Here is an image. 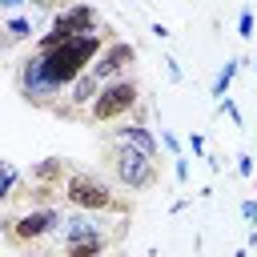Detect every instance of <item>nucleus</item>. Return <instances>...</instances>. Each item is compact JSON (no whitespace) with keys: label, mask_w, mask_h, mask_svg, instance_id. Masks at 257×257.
Listing matches in <instances>:
<instances>
[{"label":"nucleus","mask_w":257,"mask_h":257,"mask_svg":"<svg viewBox=\"0 0 257 257\" xmlns=\"http://www.w3.org/2000/svg\"><path fill=\"white\" fill-rule=\"evenodd\" d=\"M0 4H4V8H16V4H24V0H0Z\"/></svg>","instance_id":"nucleus-17"},{"label":"nucleus","mask_w":257,"mask_h":257,"mask_svg":"<svg viewBox=\"0 0 257 257\" xmlns=\"http://www.w3.org/2000/svg\"><path fill=\"white\" fill-rule=\"evenodd\" d=\"M133 60H137V48H133V44H124V40H116V44L100 48L96 64H88V68H92V76H96L100 84H112V80H120V72H124Z\"/></svg>","instance_id":"nucleus-8"},{"label":"nucleus","mask_w":257,"mask_h":257,"mask_svg":"<svg viewBox=\"0 0 257 257\" xmlns=\"http://www.w3.org/2000/svg\"><path fill=\"white\" fill-rule=\"evenodd\" d=\"M20 92H24V100H36V104H48V96L60 92V88L44 76V68H40V52H32V56L20 64Z\"/></svg>","instance_id":"nucleus-9"},{"label":"nucleus","mask_w":257,"mask_h":257,"mask_svg":"<svg viewBox=\"0 0 257 257\" xmlns=\"http://www.w3.org/2000/svg\"><path fill=\"white\" fill-rule=\"evenodd\" d=\"M56 225H60V213L56 209H32V213L8 221V237H12V245H28V241L48 237Z\"/></svg>","instance_id":"nucleus-7"},{"label":"nucleus","mask_w":257,"mask_h":257,"mask_svg":"<svg viewBox=\"0 0 257 257\" xmlns=\"http://www.w3.org/2000/svg\"><path fill=\"white\" fill-rule=\"evenodd\" d=\"M96 92H100V80L92 76V68H84V72L72 80V96H68V100H72V104H92Z\"/></svg>","instance_id":"nucleus-11"},{"label":"nucleus","mask_w":257,"mask_h":257,"mask_svg":"<svg viewBox=\"0 0 257 257\" xmlns=\"http://www.w3.org/2000/svg\"><path fill=\"white\" fill-rule=\"evenodd\" d=\"M56 233V241H60V253L64 257H100L104 253V245H108V229L96 221V217H88V213H60V225L52 229Z\"/></svg>","instance_id":"nucleus-2"},{"label":"nucleus","mask_w":257,"mask_h":257,"mask_svg":"<svg viewBox=\"0 0 257 257\" xmlns=\"http://www.w3.org/2000/svg\"><path fill=\"white\" fill-rule=\"evenodd\" d=\"M241 213H245V221H257V201H245Z\"/></svg>","instance_id":"nucleus-16"},{"label":"nucleus","mask_w":257,"mask_h":257,"mask_svg":"<svg viewBox=\"0 0 257 257\" xmlns=\"http://www.w3.org/2000/svg\"><path fill=\"white\" fill-rule=\"evenodd\" d=\"M237 169L249 177V173H253V157H245V153H241V157H237Z\"/></svg>","instance_id":"nucleus-15"},{"label":"nucleus","mask_w":257,"mask_h":257,"mask_svg":"<svg viewBox=\"0 0 257 257\" xmlns=\"http://www.w3.org/2000/svg\"><path fill=\"white\" fill-rule=\"evenodd\" d=\"M112 173L124 189H149L157 181V161H149L145 153L128 149V145H112Z\"/></svg>","instance_id":"nucleus-5"},{"label":"nucleus","mask_w":257,"mask_h":257,"mask_svg":"<svg viewBox=\"0 0 257 257\" xmlns=\"http://www.w3.org/2000/svg\"><path fill=\"white\" fill-rule=\"evenodd\" d=\"M116 145H128V149L145 153L149 161H157V141H153L149 128H141V124H124V128H116Z\"/></svg>","instance_id":"nucleus-10"},{"label":"nucleus","mask_w":257,"mask_h":257,"mask_svg":"<svg viewBox=\"0 0 257 257\" xmlns=\"http://www.w3.org/2000/svg\"><path fill=\"white\" fill-rule=\"evenodd\" d=\"M60 193H64V201H68L72 209H80V213H104V209H116L112 189H108L96 173H84V169L68 173L64 185H60Z\"/></svg>","instance_id":"nucleus-3"},{"label":"nucleus","mask_w":257,"mask_h":257,"mask_svg":"<svg viewBox=\"0 0 257 257\" xmlns=\"http://www.w3.org/2000/svg\"><path fill=\"white\" fill-rule=\"evenodd\" d=\"M16 185H20V169L0 157V201H8V197L16 193Z\"/></svg>","instance_id":"nucleus-12"},{"label":"nucleus","mask_w":257,"mask_h":257,"mask_svg":"<svg viewBox=\"0 0 257 257\" xmlns=\"http://www.w3.org/2000/svg\"><path fill=\"white\" fill-rule=\"evenodd\" d=\"M237 28H241V36H253V16H249V12H241V20H237Z\"/></svg>","instance_id":"nucleus-14"},{"label":"nucleus","mask_w":257,"mask_h":257,"mask_svg":"<svg viewBox=\"0 0 257 257\" xmlns=\"http://www.w3.org/2000/svg\"><path fill=\"white\" fill-rule=\"evenodd\" d=\"M96 8L92 4H72L68 12H60L56 20H52V28L36 40V52H48V48H56V44H64V40H72V36H88V32H96Z\"/></svg>","instance_id":"nucleus-4"},{"label":"nucleus","mask_w":257,"mask_h":257,"mask_svg":"<svg viewBox=\"0 0 257 257\" xmlns=\"http://www.w3.org/2000/svg\"><path fill=\"white\" fill-rule=\"evenodd\" d=\"M100 257H104V253H100Z\"/></svg>","instance_id":"nucleus-18"},{"label":"nucleus","mask_w":257,"mask_h":257,"mask_svg":"<svg viewBox=\"0 0 257 257\" xmlns=\"http://www.w3.org/2000/svg\"><path fill=\"white\" fill-rule=\"evenodd\" d=\"M133 104H137V84H133V80H112V84H100L96 100L88 104V116L104 124V120L124 116Z\"/></svg>","instance_id":"nucleus-6"},{"label":"nucleus","mask_w":257,"mask_h":257,"mask_svg":"<svg viewBox=\"0 0 257 257\" xmlns=\"http://www.w3.org/2000/svg\"><path fill=\"white\" fill-rule=\"evenodd\" d=\"M233 76H237V60H229V64L217 72V80H213V96H225V88H229Z\"/></svg>","instance_id":"nucleus-13"},{"label":"nucleus","mask_w":257,"mask_h":257,"mask_svg":"<svg viewBox=\"0 0 257 257\" xmlns=\"http://www.w3.org/2000/svg\"><path fill=\"white\" fill-rule=\"evenodd\" d=\"M100 48H104V44H100V32L72 36V40H64V44L40 52V68H44V76H48L56 88H64V84H72V80L100 56Z\"/></svg>","instance_id":"nucleus-1"}]
</instances>
